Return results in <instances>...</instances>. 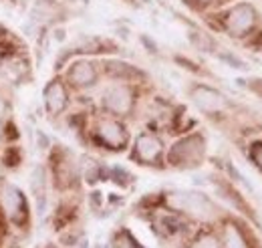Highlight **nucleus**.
<instances>
[{"instance_id": "nucleus-1", "label": "nucleus", "mask_w": 262, "mask_h": 248, "mask_svg": "<svg viewBox=\"0 0 262 248\" xmlns=\"http://www.w3.org/2000/svg\"><path fill=\"white\" fill-rule=\"evenodd\" d=\"M167 202L171 208H176L180 212H188L196 218H210L214 214L212 202L198 192H173V194H169Z\"/></svg>"}, {"instance_id": "nucleus-2", "label": "nucleus", "mask_w": 262, "mask_h": 248, "mask_svg": "<svg viewBox=\"0 0 262 248\" xmlns=\"http://www.w3.org/2000/svg\"><path fill=\"white\" fill-rule=\"evenodd\" d=\"M204 155V141L202 137H188L184 141H180L178 146H173L169 159L173 166H198V161Z\"/></svg>"}, {"instance_id": "nucleus-3", "label": "nucleus", "mask_w": 262, "mask_h": 248, "mask_svg": "<svg viewBox=\"0 0 262 248\" xmlns=\"http://www.w3.org/2000/svg\"><path fill=\"white\" fill-rule=\"evenodd\" d=\"M0 204L6 212V216L12 222H23L27 218V202L23 192L12 184H4L0 188Z\"/></svg>"}, {"instance_id": "nucleus-4", "label": "nucleus", "mask_w": 262, "mask_h": 248, "mask_svg": "<svg viewBox=\"0 0 262 248\" xmlns=\"http://www.w3.org/2000/svg\"><path fill=\"white\" fill-rule=\"evenodd\" d=\"M256 20V12L250 4H240L236 8H232L226 16V29H228L234 36H240L244 32H248L254 27Z\"/></svg>"}, {"instance_id": "nucleus-5", "label": "nucleus", "mask_w": 262, "mask_h": 248, "mask_svg": "<svg viewBox=\"0 0 262 248\" xmlns=\"http://www.w3.org/2000/svg\"><path fill=\"white\" fill-rule=\"evenodd\" d=\"M103 105L117 113V115H125L131 111V105H133V93H131L129 87L125 85H115V87H109L105 95H103Z\"/></svg>"}, {"instance_id": "nucleus-6", "label": "nucleus", "mask_w": 262, "mask_h": 248, "mask_svg": "<svg viewBox=\"0 0 262 248\" xmlns=\"http://www.w3.org/2000/svg\"><path fill=\"white\" fill-rule=\"evenodd\" d=\"M99 137L103 139L105 146L113 148V150H123V146L127 143V131L119 121L113 119H103L99 123Z\"/></svg>"}, {"instance_id": "nucleus-7", "label": "nucleus", "mask_w": 262, "mask_h": 248, "mask_svg": "<svg viewBox=\"0 0 262 248\" xmlns=\"http://www.w3.org/2000/svg\"><path fill=\"white\" fill-rule=\"evenodd\" d=\"M192 99H194V103L202 111H206V113H218V111L224 109V97L218 91L210 89V87H196L192 91Z\"/></svg>"}, {"instance_id": "nucleus-8", "label": "nucleus", "mask_w": 262, "mask_h": 248, "mask_svg": "<svg viewBox=\"0 0 262 248\" xmlns=\"http://www.w3.org/2000/svg\"><path fill=\"white\" fill-rule=\"evenodd\" d=\"M135 155L145 161V163H154L160 159L162 155V141L154 135H139L137 137V143H135Z\"/></svg>"}, {"instance_id": "nucleus-9", "label": "nucleus", "mask_w": 262, "mask_h": 248, "mask_svg": "<svg viewBox=\"0 0 262 248\" xmlns=\"http://www.w3.org/2000/svg\"><path fill=\"white\" fill-rule=\"evenodd\" d=\"M95 79H97V73H95L91 63L79 61L75 63L69 71V81L77 87H89V85L95 83Z\"/></svg>"}, {"instance_id": "nucleus-10", "label": "nucleus", "mask_w": 262, "mask_h": 248, "mask_svg": "<svg viewBox=\"0 0 262 248\" xmlns=\"http://www.w3.org/2000/svg\"><path fill=\"white\" fill-rule=\"evenodd\" d=\"M45 103L47 109L51 113H61L67 105V91L59 81H53L47 89H45Z\"/></svg>"}, {"instance_id": "nucleus-11", "label": "nucleus", "mask_w": 262, "mask_h": 248, "mask_svg": "<svg viewBox=\"0 0 262 248\" xmlns=\"http://www.w3.org/2000/svg\"><path fill=\"white\" fill-rule=\"evenodd\" d=\"M33 192L38 200V210H45V204H47V198H45V172L42 168H34L33 170Z\"/></svg>"}, {"instance_id": "nucleus-12", "label": "nucleus", "mask_w": 262, "mask_h": 248, "mask_svg": "<svg viewBox=\"0 0 262 248\" xmlns=\"http://www.w3.org/2000/svg\"><path fill=\"white\" fill-rule=\"evenodd\" d=\"M190 40H192V45L196 47L198 51L210 53L214 49V40L208 34H204V32H190Z\"/></svg>"}, {"instance_id": "nucleus-13", "label": "nucleus", "mask_w": 262, "mask_h": 248, "mask_svg": "<svg viewBox=\"0 0 262 248\" xmlns=\"http://www.w3.org/2000/svg\"><path fill=\"white\" fill-rule=\"evenodd\" d=\"M224 242H226V248H246L240 232L234 228V226H228L226 228V236H224Z\"/></svg>"}, {"instance_id": "nucleus-14", "label": "nucleus", "mask_w": 262, "mask_h": 248, "mask_svg": "<svg viewBox=\"0 0 262 248\" xmlns=\"http://www.w3.org/2000/svg\"><path fill=\"white\" fill-rule=\"evenodd\" d=\"M115 248H143L139 246L135 240H133V236H131L129 232H121V234H117V238H115Z\"/></svg>"}, {"instance_id": "nucleus-15", "label": "nucleus", "mask_w": 262, "mask_h": 248, "mask_svg": "<svg viewBox=\"0 0 262 248\" xmlns=\"http://www.w3.org/2000/svg\"><path fill=\"white\" fill-rule=\"evenodd\" d=\"M192 248H218V240L212 234H204L192 244Z\"/></svg>"}, {"instance_id": "nucleus-16", "label": "nucleus", "mask_w": 262, "mask_h": 248, "mask_svg": "<svg viewBox=\"0 0 262 248\" xmlns=\"http://www.w3.org/2000/svg\"><path fill=\"white\" fill-rule=\"evenodd\" d=\"M252 159L256 161V166L262 170V143H258V146L252 148Z\"/></svg>"}, {"instance_id": "nucleus-17", "label": "nucleus", "mask_w": 262, "mask_h": 248, "mask_svg": "<svg viewBox=\"0 0 262 248\" xmlns=\"http://www.w3.org/2000/svg\"><path fill=\"white\" fill-rule=\"evenodd\" d=\"M222 59H224L226 63H230V65H232L234 69H242V67H244V63L238 61V59H234L232 55H222Z\"/></svg>"}, {"instance_id": "nucleus-18", "label": "nucleus", "mask_w": 262, "mask_h": 248, "mask_svg": "<svg viewBox=\"0 0 262 248\" xmlns=\"http://www.w3.org/2000/svg\"><path fill=\"white\" fill-rule=\"evenodd\" d=\"M42 143V148L47 146V137H45V133H38V146Z\"/></svg>"}, {"instance_id": "nucleus-19", "label": "nucleus", "mask_w": 262, "mask_h": 248, "mask_svg": "<svg viewBox=\"0 0 262 248\" xmlns=\"http://www.w3.org/2000/svg\"><path fill=\"white\" fill-rule=\"evenodd\" d=\"M258 85H254V91H258V93L262 95V81H256Z\"/></svg>"}]
</instances>
